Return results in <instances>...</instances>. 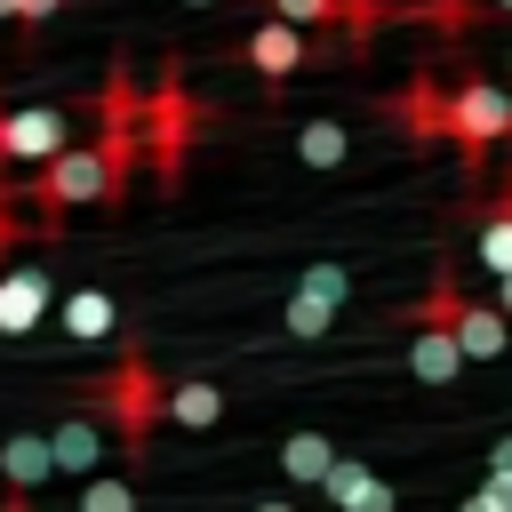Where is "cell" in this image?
I'll return each mask as SVG.
<instances>
[{
    "label": "cell",
    "mask_w": 512,
    "mask_h": 512,
    "mask_svg": "<svg viewBox=\"0 0 512 512\" xmlns=\"http://www.w3.org/2000/svg\"><path fill=\"white\" fill-rule=\"evenodd\" d=\"M80 408H96V416H104V432L128 448V464H144L152 424H168V384L152 376V360H144L136 344H120V360L88 384V400H80Z\"/></svg>",
    "instance_id": "cell-1"
},
{
    "label": "cell",
    "mask_w": 512,
    "mask_h": 512,
    "mask_svg": "<svg viewBox=\"0 0 512 512\" xmlns=\"http://www.w3.org/2000/svg\"><path fill=\"white\" fill-rule=\"evenodd\" d=\"M240 56L256 64V80H264V88H288V80L304 72V32H296V24H280V16H264V24L240 40Z\"/></svg>",
    "instance_id": "cell-8"
},
{
    "label": "cell",
    "mask_w": 512,
    "mask_h": 512,
    "mask_svg": "<svg viewBox=\"0 0 512 512\" xmlns=\"http://www.w3.org/2000/svg\"><path fill=\"white\" fill-rule=\"evenodd\" d=\"M280 472L304 480V488H320V480L336 472V448H328L320 432H288V440H280Z\"/></svg>",
    "instance_id": "cell-16"
},
{
    "label": "cell",
    "mask_w": 512,
    "mask_h": 512,
    "mask_svg": "<svg viewBox=\"0 0 512 512\" xmlns=\"http://www.w3.org/2000/svg\"><path fill=\"white\" fill-rule=\"evenodd\" d=\"M0 24H16V0H0Z\"/></svg>",
    "instance_id": "cell-28"
},
{
    "label": "cell",
    "mask_w": 512,
    "mask_h": 512,
    "mask_svg": "<svg viewBox=\"0 0 512 512\" xmlns=\"http://www.w3.org/2000/svg\"><path fill=\"white\" fill-rule=\"evenodd\" d=\"M296 160L304 168H344L352 160V128L344 120H304L296 128Z\"/></svg>",
    "instance_id": "cell-15"
},
{
    "label": "cell",
    "mask_w": 512,
    "mask_h": 512,
    "mask_svg": "<svg viewBox=\"0 0 512 512\" xmlns=\"http://www.w3.org/2000/svg\"><path fill=\"white\" fill-rule=\"evenodd\" d=\"M56 304L48 264H0V336H32Z\"/></svg>",
    "instance_id": "cell-7"
},
{
    "label": "cell",
    "mask_w": 512,
    "mask_h": 512,
    "mask_svg": "<svg viewBox=\"0 0 512 512\" xmlns=\"http://www.w3.org/2000/svg\"><path fill=\"white\" fill-rule=\"evenodd\" d=\"M448 136H456V152H464V176L480 184L488 152L512 136V96H504L496 80H480V72L448 80Z\"/></svg>",
    "instance_id": "cell-4"
},
{
    "label": "cell",
    "mask_w": 512,
    "mask_h": 512,
    "mask_svg": "<svg viewBox=\"0 0 512 512\" xmlns=\"http://www.w3.org/2000/svg\"><path fill=\"white\" fill-rule=\"evenodd\" d=\"M280 320H288V336H304V344H312V336H328V328H336V304H320V296H304V288H296Z\"/></svg>",
    "instance_id": "cell-17"
},
{
    "label": "cell",
    "mask_w": 512,
    "mask_h": 512,
    "mask_svg": "<svg viewBox=\"0 0 512 512\" xmlns=\"http://www.w3.org/2000/svg\"><path fill=\"white\" fill-rule=\"evenodd\" d=\"M80 512H136V488L128 480H88L80 488Z\"/></svg>",
    "instance_id": "cell-19"
},
{
    "label": "cell",
    "mask_w": 512,
    "mask_h": 512,
    "mask_svg": "<svg viewBox=\"0 0 512 512\" xmlns=\"http://www.w3.org/2000/svg\"><path fill=\"white\" fill-rule=\"evenodd\" d=\"M192 8H216V0H192Z\"/></svg>",
    "instance_id": "cell-30"
},
{
    "label": "cell",
    "mask_w": 512,
    "mask_h": 512,
    "mask_svg": "<svg viewBox=\"0 0 512 512\" xmlns=\"http://www.w3.org/2000/svg\"><path fill=\"white\" fill-rule=\"evenodd\" d=\"M224 416V384H208V376H184V384H168V424H184V432H208Z\"/></svg>",
    "instance_id": "cell-14"
},
{
    "label": "cell",
    "mask_w": 512,
    "mask_h": 512,
    "mask_svg": "<svg viewBox=\"0 0 512 512\" xmlns=\"http://www.w3.org/2000/svg\"><path fill=\"white\" fill-rule=\"evenodd\" d=\"M200 96L184 88V64L168 56L160 64V80L144 88V168L160 176V184H176L184 176V160H192V144H200Z\"/></svg>",
    "instance_id": "cell-2"
},
{
    "label": "cell",
    "mask_w": 512,
    "mask_h": 512,
    "mask_svg": "<svg viewBox=\"0 0 512 512\" xmlns=\"http://www.w3.org/2000/svg\"><path fill=\"white\" fill-rule=\"evenodd\" d=\"M384 112H392V128H400L408 144H440V136H448V80H440V72H416V80H400V88L384 96Z\"/></svg>",
    "instance_id": "cell-6"
},
{
    "label": "cell",
    "mask_w": 512,
    "mask_h": 512,
    "mask_svg": "<svg viewBox=\"0 0 512 512\" xmlns=\"http://www.w3.org/2000/svg\"><path fill=\"white\" fill-rule=\"evenodd\" d=\"M248 512H296V504H288V496H264V504H248Z\"/></svg>",
    "instance_id": "cell-26"
},
{
    "label": "cell",
    "mask_w": 512,
    "mask_h": 512,
    "mask_svg": "<svg viewBox=\"0 0 512 512\" xmlns=\"http://www.w3.org/2000/svg\"><path fill=\"white\" fill-rule=\"evenodd\" d=\"M488 480H512V432H504V440L488 448Z\"/></svg>",
    "instance_id": "cell-24"
},
{
    "label": "cell",
    "mask_w": 512,
    "mask_h": 512,
    "mask_svg": "<svg viewBox=\"0 0 512 512\" xmlns=\"http://www.w3.org/2000/svg\"><path fill=\"white\" fill-rule=\"evenodd\" d=\"M304 296H320V304H344L352 296V272L344 264H304V280H296Z\"/></svg>",
    "instance_id": "cell-18"
},
{
    "label": "cell",
    "mask_w": 512,
    "mask_h": 512,
    "mask_svg": "<svg viewBox=\"0 0 512 512\" xmlns=\"http://www.w3.org/2000/svg\"><path fill=\"white\" fill-rule=\"evenodd\" d=\"M464 216L480 224V264H488L496 280H512V184H504L496 200H464Z\"/></svg>",
    "instance_id": "cell-11"
},
{
    "label": "cell",
    "mask_w": 512,
    "mask_h": 512,
    "mask_svg": "<svg viewBox=\"0 0 512 512\" xmlns=\"http://www.w3.org/2000/svg\"><path fill=\"white\" fill-rule=\"evenodd\" d=\"M72 152V120L56 112V104H24V112H0V160L16 168V160H32V168H48V160H64Z\"/></svg>",
    "instance_id": "cell-5"
},
{
    "label": "cell",
    "mask_w": 512,
    "mask_h": 512,
    "mask_svg": "<svg viewBox=\"0 0 512 512\" xmlns=\"http://www.w3.org/2000/svg\"><path fill=\"white\" fill-rule=\"evenodd\" d=\"M64 8H72V0H16V40L32 48V40H40V24H48V16H64Z\"/></svg>",
    "instance_id": "cell-22"
},
{
    "label": "cell",
    "mask_w": 512,
    "mask_h": 512,
    "mask_svg": "<svg viewBox=\"0 0 512 512\" xmlns=\"http://www.w3.org/2000/svg\"><path fill=\"white\" fill-rule=\"evenodd\" d=\"M488 8H504V16H512V0H488Z\"/></svg>",
    "instance_id": "cell-29"
},
{
    "label": "cell",
    "mask_w": 512,
    "mask_h": 512,
    "mask_svg": "<svg viewBox=\"0 0 512 512\" xmlns=\"http://www.w3.org/2000/svg\"><path fill=\"white\" fill-rule=\"evenodd\" d=\"M336 8H344V0H272V16H280V24H296V32L336 24Z\"/></svg>",
    "instance_id": "cell-20"
},
{
    "label": "cell",
    "mask_w": 512,
    "mask_h": 512,
    "mask_svg": "<svg viewBox=\"0 0 512 512\" xmlns=\"http://www.w3.org/2000/svg\"><path fill=\"white\" fill-rule=\"evenodd\" d=\"M48 448H56V472L64 480H96V456H104V416L96 408H72L48 424Z\"/></svg>",
    "instance_id": "cell-9"
},
{
    "label": "cell",
    "mask_w": 512,
    "mask_h": 512,
    "mask_svg": "<svg viewBox=\"0 0 512 512\" xmlns=\"http://www.w3.org/2000/svg\"><path fill=\"white\" fill-rule=\"evenodd\" d=\"M112 328H120V304H112V288H72V296H64V336L96 344V336H112Z\"/></svg>",
    "instance_id": "cell-13"
},
{
    "label": "cell",
    "mask_w": 512,
    "mask_h": 512,
    "mask_svg": "<svg viewBox=\"0 0 512 512\" xmlns=\"http://www.w3.org/2000/svg\"><path fill=\"white\" fill-rule=\"evenodd\" d=\"M48 472H56L48 432H8V440H0V480H8V496H32Z\"/></svg>",
    "instance_id": "cell-10"
},
{
    "label": "cell",
    "mask_w": 512,
    "mask_h": 512,
    "mask_svg": "<svg viewBox=\"0 0 512 512\" xmlns=\"http://www.w3.org/2000/svg\"><path fill=\"white\" fill-rule=\"evenodd\" d=\"M456 512H512V480H480V488H472Z\"/></svg>",
    "instance_id": "cell-23"
},
{
    "label": "cell",
    "mask_w": 512,
    "mask_h": 512,
    "mask_svg": "<svg viewBox=\"0 0 512 512\" xmlns=\"http://www.w3.org/2000/svg\"><path fill=\"white\" fill-rule=\"evenodd\" d=\"M24 240V184H8V168H0V256Z\"/></svg>",
    "instance_id": "cell-21"
},
{
    "label": "cell",
    "mask_w": 512,
    "mask_h": 512,
    "mask_svg": "<svg viewBox=\"0 0 512 512\" xmlns=\"http://www.w3.org/2000/svg\"><path fill=\"white\" fill-rule=\"evenodd\" d=\"M408 368H416L424 384H448V376L464 368V344H456V328H408Z\"/></svg>",
    "instance_id": "cell-12"
},
{
    "label": "cell",
    "mask_w": 512,
    "mask_h": 512,
    "mask_svg": "<svg viewBox=\"0 0 512 512\" xmlns=\"http://www.w3.org/2000/svg\"><path fill=\"white\" fill-rule=\"evenodd\" d=\"M24 200H32V232H56L80 200H104V208H120L128 200V184L112 176V160L96 152V144H72L64 160H48L32 184H24Z\"/></svg>",
    "instance_id": "cell-3"
},
{
    "label": "cell",
    "mask_w": 512,
    "mask_h": 512,
    "mask_svg": "<svg viewBox=\"0 0 512 512\" xmlns=\"http://www.w3.org/2000/svg\"><path fill=\"white\" fill-rule=\"evenodd\" d=\"M0 512H32V496H0Z\"/></svg>",
    "instance_id": "cell-27"
},
{
    "label": "cell",
    "mask_w": 512,
    "mask_h": 512,
    "mask_svg": "<svg viewBox=\"0 0 512 512\" xmlns=\"http://www.w3.org/2000/svg\"><path fill=\"white\" fill-rule=\"evenodd\" d=\"M496 312H504V320H512V280H496Z\"/></svg>",
    "instance_id": "cell-25"
}]
</instances>
